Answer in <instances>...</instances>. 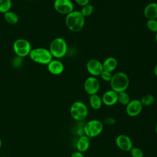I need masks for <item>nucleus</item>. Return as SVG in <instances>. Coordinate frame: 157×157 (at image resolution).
<instances>
[{
    "mask_svg": "<svg viewBox=\"0 0 157 157\" xmlns=\"http://www.w3.org/2000/svg\"><path fill=\"white\" fill-rule=\"evenodd\" d=\"M85 18L81 13L80 11L73 10L66 15L65 23L67 28L72 32H78L85 25Z\"/></svg>",
    "mask_w": 157,
    "mask_h": 157,
    "instance_id": "nucleus-1",
    "label": "nucleus"
},
{
    "mask_svg": "<svg viewBox=\"0 0 157 157\" xmlns=\"http://www.w3.org/2000/svg\"><path fill=\"white\" fill-rule=\"evenodd\" d=\"M111 90L120 93L127 90L129 85L128 76L123 72H118L112 75L110 81Z\"/></svg>",
    "mask_w": 157,
    "mask_h": 157,
    "instance_id": "nucleus-2",
    "label": "nucleus"
},
{
    "mask_svg": "<svg viewBox=\"0 0 157 157\" xmlns=\"http://www.w3.org/2000/svg\"><path fill=\"white\" fill-rule=\"evenodd\" d=\"M29 56L32 61L40 64L47 65L53 59L50 50L42 47L31 49Z\"/></svg>",
    "mask_w": 157,
    "mask_h": 157,
    "instance_id": "nucleus-3",
    "label": "nucleus"
},
{
    "mask_svg": "<svg viewBox=\"0 0 157 157\" xmlns=\"http://www.w3.org/2000/svg\"><path fill=\"white\" fill-rule=\"evenodd\" d=\"M48 50L53 57L61 58L66 55L67 51V45L63 38L56 37L51 42Z\"/></svg>",
    "mask_w": 157,
    "mask_h": 157,
    "instance_id": "nucleus-4",
    "label": "nucleus"
},
{
    "mask_svg": "<svg viewBox=\"0 0 157 157\" xmlns=\"http://www.w3.org/2000/svg\"><path fill=\"white\" fill-rule=\"evenodd\" d=\"M70 113L75 121H83L88 115V109L83 102L77 101L72 104L70 107Z\"/></svg>",
    "mask_w": 157,
    "mask_h": 157,
    "instance_id": "nucleus-5",
    "label": "nucleus"
},
{
    "mask_svg": "<svg viewBox=\"0 0 157 157\" xmlns=\"http://www.w3.org/2000/svg\"><path fill=\"white\" fill-rule=\"evenodd\" d=\"M102 123L96 119L91 120L85 123L83 126L84 134L88 137L93 138L98 136L103 131Z\"/></svg>",
    "mask_w": 157,
    "mask_h": 157,
    "instance_id": "nucleus-6",
    "label": "nucleus"
},
{
    "mask_svg": "<svg viewBox=\"0 0 157 157\" xmlns=\"http://www.w3.org/2000/svg\"><path fill=\"white\" fill-rule=\"evenodd\" d=\"M30 42L25 39H18L13 44V50L16 56L23 58L29 55L31 50Z\"/></svg>",
    "mask_w": 157,
    "mask_h": 157,
    "instance_id": "nucleus-7",
    "label": "nucleus"
},
{
    "mask_svg": "<svg viewBox=\"0 0 157 157\" xmlns=\"http://www.w3.org/2000/svg\"><path fill=\"white\" fill-rule=\"evenodd\" d=\"M83 88L85 92L90 96L97 94L100 88L99 81L96 77L90 76L85 80Z\"/></svg>",
    "mask_w": 157,
    "mask_h": 157,
    "instance_id": "nucleus-8",
    "label": "nucleus"
},
{
    "mask_svg": "<svg viewBox=\"0 0 157 157\" xmlns=\"http://www.w3.org/2000/svg\"><path fill=\"white\" fill-rule=\"evenodd\" d=\"M54 9L59 13L67 15L74 10V4L71 0H55Z\"/></svg>",
    "mask_w": 157,
    "mask_h": 157,
    "instance_id": "nucleus-9",
    "label": "nucleus"
},
{
    "mask_svg": "<svg viewBox=\"0 0 157 157\" xmlns=\"http://www.w3.org/2000/svg\"><path fill=\"white\" fill-rule=\"evenodd\" d=\"M143 109V105L139 99L131 100L126 105V112L128 115L131 117L139 115Z\"/></svg>",
    "mask_w": 157,
    "mask_h": 157,
    "instance_id": "nucleus-10",
    "label": "nucleus"
},
{
    "mask_svg": "<svg viewBox=\"0 0 157 157\" xmlns=\"http://www.w3.org/2000/svg\"><path fill=\"white\" fill-rule=\"evenodd\" d=\"M115 144L119 149L124 151H129L133 147L131 139L125 134L118 135L115 139Z\"/></svg>",
    "mask_w": 157,
    "mask_h": 157,
    "instance_id": "nucleus-11",
    "label": "nucleus"
},
{
    "mask_svg": "<svg viewBox=\"0 0 157 157\" xmlns=\"http://www.w3.org/2000/svg\"><path fill=\"white\" fill-rule=\"evenodd\" d=\"M87 71L92 76H99L103 71L102 63L96 59H90L86 66Z\"/></svg>",
    "mask_w": 157,
    "mask_h": 157,
    "instance_id": "nucleus-12",
    "label": "nucleus"
},
{
    "mask_svg": "<svg viewBox=\"0 0 157 157\" xmlns=\"http://www.w3.org/2000/svg\"><path fill=\"white\" fill-rule=\"evenodd\" d=\"M102 104L107 106H112L118 102V93L110 90L106 91L102 94Z\"/></svg>",
    "mask_w": 157,
    "mask_h": 157,
    "instance_id": "nucleus-13",
    "label": "nucleus"
},
{
    "mask_svg": "<svg viewBox=\"0 0 157 157\" xmlns=\"http://www.w3.org/2000/svg\"><path fill=\"white\" fill-rule=\"evenodd\" d=\"M64 64L58 59H52L47 64V69L53 75H59L64 71Z\"/></svg>",
    "mask_w": 157,
    "mask_h": 157,
    "instance_id": "nucleus-14",
    "label": "nucleus"
},
{
    "mask_svg": "<svg viewBox=\"0 0 157 157\" xmlns=\"http://www.w3.org/2000/svg\"><path fill=\"white\" fill-rule=\"evenodd\" d=\"M90 146V138L83 134L78 137L76 142V148L77 151L85 152Z\"/></svg>",
    "mask_w": 157,
    "mask_h": 157,
    "instance_id": "nucleus-15",
    "label": "nucleus"
},
{
    "mask_svg": "<svg viewBox=\"0 0 157 157\" xmlns=\"http://www.w3.org/2000/svg\"><path fill=\"white\" fill-rule=\"evenodd\" d=\"M144 16L148 19H157V2H151L146 6L144 10Z\"/></svg>",
    "mask_w": 157,
    "mask_h": 157,
    "instance_id": "nucleus-16",
    "label": "nucleus"
},
{
    "mask_svg": "<svg viewBox=\"0 0 157 157\" xmlns=\"http://www.w3.org/2000/svg\"><path fill=\"white\" fill-rule=\"evenodd\" d=\"M103 71L112 72L117 67L118 62L117 60L112 56L107 58L103 63H102Z\"/></svg>",
    "mask_w": 157,
    "mask_h": 157,
    "instance_id": "nucleus-17",
    "label": "nucleus"
},
{
    "mask_svg": "<svg viewBox=\"0 0 157 157\" xmlns=\"http://www.w3.org/2000/svg\"><path fill=\"white\" fill-rule=\"evenodd\" d=\"M89 104L91 107L94 110L100 109L103 104L101 97H100L98 94H93L90 96Z\"/></svg>",
    "mask_w": 157,
    "mask_h": 157,
    "instance_id": "nucleus-18",
    "label": "nucleus"
},
{
    "mask_svg": "<svg viewBox=\"0 0 157 157\" xmlns=\"http://www.w3.org/2000/svg\"><path fill=\"white\" fill-rule=\"evenodd\" d=\"M4 17L6 21L10 25H15L18 21V16L12 11H8L4 13Z\"/></svg>",
    "mask_w": 157,
    "mask_h": 157,
    "instance_id": "nucleus-19",
    "label": "nucleus"
},
{
    "mask_svg": "<svg viewBox=\"0 0 157 157\" xmlns=\"http://www.w3.org/2000/svg\"><path fill=\"white\" fill-rule=\"evenodd\" d=\"M130 96L128 93L126 92V91L118 93V102L121 105L126 106L130 102Z\"/></svg>",
    "mask_w": 157,
    "mask_h": 157,
    "instance_id": "nucleus-20",
    "label": "nucleus"
},
{
    "mask_svg": "<svg viewBox=\"0 0 157 157\" xmlns=\"http://www.w3.org/2000/svg\"><path fill=\"white\" fill-rule=\"evenodd\" d=\"M12 0H0V12L6 13L10 10Z\"/></svg>",
    "mask_w": 157,
    "mask_h": 157,
    "instance_id": "nucleus-21",
    "label": "nucleus"
},
{
    "mask_svg": "<svg viewBox=\"0 0 157 157\" xmlns=\"http://www.w3.org/2000/svg\"><path fill=\"white\" fill-rule=\"evenodd\" d=\"M141 104L144 106H149L151 105L155 101V97L150 94H147L142 96L141 99L140 100Z\"/></svg>",
    "mask_w": 157,
    "mask_h": 157,
    "instance_id": "nucleus-22",
    "label": "nucleus"
},
{
    "mask_svg": "<svg viewBox=\"0 0 157 157\" xmlns=\"http://www.w3.org/2000/svg\"><path fill=\"white\" fill-rule=\"evenodd\" d=\"M94 11V6L92 4H88L86 6L82 7L80 12L83 15V16L85 18L86 17H89L91 15Z\"/></svg>",
    "mask_w": 157,
    "mask_h": 157,
    "instance_id": "nucleus-23",
    "label": "nucleus"
},
{
    "mask_svg": "<svg viewBox=\"0 0 157 157\" xmlns=\"http://www.w3.org/2000/svg\"><path fill=\"white\" fill-rule=\"evenodd\" d=\"M147 26L150 31L156 33L157 32V20L148 19L147 21Z\"/></svg>",
    "mask_w": 157,
    "mask_h": 157,
    "instance_id": "nucleus-24",
    "label": "nucleus"
},
{
    "mask_svg": "<svg viewBox=\"0 0 157 157\" xmlns=\"http://www.w3.org/2000/svg\"><path fill=\"white\" fill-rule=\"evenodd\" d=\"M129 153L132 157H144V156L143 151L137 147H132L129 150Z\"/></svg>",
    "mask_w": 157,
    "mask_h": 157,
    "instance_id": "nucleus-25",
    "label": "nucleus"
},
{
    "mask_svg": "<svg viewBox=\"0 0 157 157\" xmlns=\"http://www.w3.org/2000/svg\"><path fill=\"white\" fill-rule=\"evenodd\" d=\"M112 74L111 72H107V71H103L101 74H100L101 77L102 78V79L105 82H109L111 80L112 77Z\"/></svg>",
    "mask_w": 157,
    "mask_h": 157,
    "instance_id": "nucleus-26",
    "label": "nucleus"
},
{
    "mask_svg": "<svg viewBox=\"0 0 157 157\" xmlns=\"http://www.w3.org/2000/svg\"><path fill=\"white\" fill-rule=\"evenodd\" d=\"M12 66L15 67H20L22 64V58L18 56H15L13 58L12 60Z\"/></svg>",
    "mask_w": 157,
    "mask_h": 157,
    "instance_id": "nucleus-27",
    "label": "nucleus"
},
{
    "mask_svg": "<svg viewBox=\"0 0 157 157\" xmlns=\"http://www.w3.org/2000/svg\"><path fill=\"white\" fill-rule=\"evenodd\" d=\"M104 123L107 125H113L117 123V120L113 117H107L104 120Z\"/></svg>",
    "mask_w": 157,
    "mask_h": 157,
    "instance_id": "nucleus-28",
    "label": "nucleus"
},
{
    "mask_svg": "<svg viewBox=\"0 0 157 157\" xmlns=\"http://www.w3.org/2000/svg\"><path fill=\"white\" fill-rule=\"evenodd\" d=\"M76 3L81 7L86 6L89 4L90 0H75Z\"/></svg>",
    "mask_w": 157,
    "mask_h": 157,
    "instance_id": "nucleus-29",
    "label": "nucleus"
},
{
    "mask_svg": "<svg viewBox=\"0 0 157 157\" xmlns=\"http://www.w3.org/2000/svg\"><path fill=\"white\" fill-rule=\"evenodd\" d=\"M71 157H85V156L83 155V153L78 151H75L71 154Z\"/></svg>",
    "mask_w": 157,
    "mask_h": 157,
    "instance_id": "nucleus-30",
    "label": "nucleus"
},
{
    "mask_svg": "<svg viewBox=\"0 0 157 157\" xmlns=\"http://www.w3.org/2000/svg\"><path fill=\"white\" fill-rule=\"evenodd\" d=\"M154 73H155V75L157 77V63L156 64L155 68H154Z\"/></svg>",
    "mask_w": 157,
    "mask_h": 157,
    "instance_id": "nucleus-31",
    "label": "nucleus"
},
{
    "mask_svg": "<svg viewBox=\"0 0 157 157\" xmlns=\"http://www.w3.org/2000/svg\"><path fill=\"white\" fill-rule=\"evenodd\" d=\"M155 132H156V134L157 135V121H156V124H155Z\"/></svg>",
    "mask_w": 157,
    "mask_h": 157,
    "instance_id": "nucleus-32",
    "label": "nucleus"
},
{
    "mask_svg": "<svg viewBox=\"0 0 157 157\" xmlns=\"http://www.w3.org/2000/svg\"><path fill=\"white\" fill-rule=\"evenodd\" d=\"M155 41H156V44H157V32H156V34H155Z\"/></svg>",
    "mask_w": 157,
    "mask_h": 157,
    "instance_id": "nucleus-33",
    "label": "nucleus"
},
{
    "mask_svg": "<svg viewBox=\"0 0 157 157\" xmlns=\"http://www.w3.org/2000/svg\"><path fill=\"white\" fill-rule=\"evenodd\" d=\"M1 145H2V141H1V138H0V149H1Z\"/></svg>",
    "mask_w": 157,
    "mask_h": 157,
    "instance_id": "nucleus-34",
    "label": "nucleus"
}]
</instances>
